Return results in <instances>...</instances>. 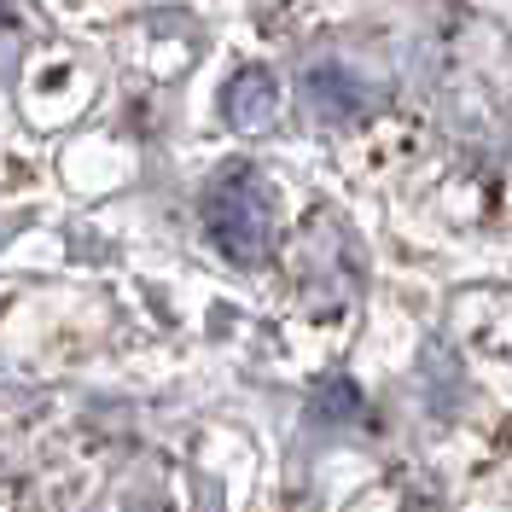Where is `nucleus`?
Listing matches in <instances>:
<instances>
[{
	"label": "nucleus",
	"instance_id": "obj_1",
	"mask_svg": "<svg viewBox=\"0 0 512 512\" xmlns=\"http://www.w3.org/2000/svg\"><path fill=\"white\" fill-rule=\"evenodd\" d=\"M210 233L233 262H262L274 245V192L256 181L251 169H233L222 187L210 192Z\"/></svg>",
	"mask_w": 512,
	"mask_h": 512
},
{
	"label": "nucleus",
	"instance_id": "obj_2",
	"mask_svg": "<svg viewBox=\"0 0 512 512\" xmlns=\"http://www.w3.org/2000/svg\"><path fill=\"white\" fill-rule=\"evenodd\" d=\"M303 94H309V111H315L320 123H361V117L373 111L367 82H361L355 70H344V64H320V70H309Z\"/></svg>",
	"mask_w": 512,
	"mask_h": 512
},
{
	"label": "nucleus",
	"instance_id": "obj_3",
	"mask_svg": "<svg viewBox=\"0 0 512 512\" xmlns=\"http://www.w3.org/2000/svg\"><path fill=\"white\" fill-rule=\"evenodd\" d=\"M222 111H227V123L239 128V134H262V128L280 117V82L251 64V70H239V76L227 82Z\"/></svg>",
	"mask_w": 512,
	"mask_h": 512
},
{
	"label": "nucleus",
	"instance_id": "obj_4",
	"mask_svg": "<svg viewBox=\"0 0 512 512\" xmlns=\"http://www.w3.org/2000/svg\"><path fill=\"white\" fill-rule=\"evenodd\" d=\"M0 18H6V0H0Z\"/></svg>",
	"mask_w": 512,
	"mask_h": 512
}]
</instances>
